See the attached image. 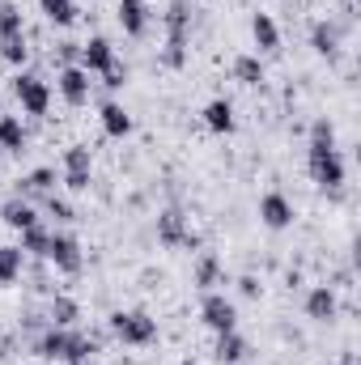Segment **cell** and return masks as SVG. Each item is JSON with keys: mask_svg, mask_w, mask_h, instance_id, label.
I'll list each match as a JSON object with an SVG mask.
<instances>
[{"mask_svg": "<svg viewBox=\"0 0 361 365\" xmlns=\"http://www.w3.org/2000/svg\"><path fill=\"white\" fill-rule=\"evenodd\" d=\"M306 166H310V179L323 191H340L345 187V158L336 153V128L327 119H315V128H310Z\"/></svg>", "mask_w": 361, "mask_h": 365, "instance_id": "6da1fadb", "label": "cell"}, {"mask_svg": "<svg viewBox=\"0 0 361 365\" xmlns=\"http://www.w3.org/2000/svg\"><path fill=\"white\" fill-rule=\"evenodd\" d=\"M34 353H39L43 361H68L73 365V361H90V353H98V340L73 331V327H47V331L39 336Z\"/></svg>", "mask_w": 361, "mask_h": 365, "instance_id": "7a4b0ae2", "label": "cell"}, {"mask_svg": "<svg viewBox=\"0 0 361 365\" xmlns=\"http://www.w3.org/2000/svg\"><path fill=\"white\" fill-rule=\"evenodd\" d=\"M111 336H115L119 344L141 349V344H153V340H158V323H153L145 310H115V314H111Z\"/></svg>", "mask_w": 361, "mask_h": 365, "instance_id": "3957f363", "label": "cell"}, {"mask_svg": "<svg viewBox=\"0 0 361 365\" xmlns=\"http://www.w3.org/2000/svg\"><path fill=\"white\" fill-rule=\"evenodd\" d=\"M187 26H191V4L171 0V9H166V56H162L171 68H183V60H187Z\"/></svg>", "mask_w": 361, "mask_h": 365, "instance_id": "277c9868", "label": "cell"}, {"mask_svg": "<svg viewBox=\"0 0 361 365\" xmlns=\"http://www.w3.org/2000/svg\"><path fill=\"white\" fill-rule=\"evenodd\" d=\"M200 319H204V327H213L217 336L238 327V310H234V302H230L225 293H204V302H200Z\"/></svg>", "mask_w": 361, "mask_h": 365, "instance_id": "5b68a950", "label": "cell"}, {"mask_svg": "<svg viewBox=\"0 0 361 365\" xmlns=\"http://www.w3.org/2000/svg\"><path fill=\"white\" fill-rule=\"evenodd\" d=\"M13 93H17V102H21L26 115H47V106H51V90L39 77H30V73L13 77Z\"/></svg>", "mask_w": 361, "mask_h": 365, "instance_id": "8992f818", "label": "cell"}, {"mask_svg": "<svg viewBox=\"0 0 361 365\" xmlns=\"http://www.w3.org/2000/svg\"><path fill=\"white\" fill-rule=\"evenodd\" d=\"M90 170H93L90 149H86V145H73V149L64 153V187H68V191H90Z\"/></svg>", "mask_w": 361, "mask_h": 365, "instance_id": "52a82bcc", "label": "cell"}, {"mask_svg": "<svg viewBox=\"0 0 361 365\" xmlns=\"http://www.w3.org/2000/svg\"><path fill=\"white\" fill-rule=\"evenodd\" d=\"M158 238L166 242V247H187V251H200V238L183 225V217L175 208H166L162 217H158Z\"/></svg>", "mask_w": 361, "mask_h": 365, "instance_id": "ba28073f", "label": "cell"}, {"mask_svg": "<svg viewBox=\"0 0 361 365\" xmlns=\"http://www.w3.org/2000/svg\"><path fill=\"white\" fill-rule=\"evenodd\" d=\"M47 259H51L60 272L77 276L81 272V247H77V238H68V234H51V242H47Z\"/></svg>", "mask_w": 361, "mask_h": 365, "instance_id": "9c48e42d", "label": "cell"}, {"mask_svg": "<svg viewBox=\"0 0 361 365\" xmlns=\"http://www.w3.org/2000/svg\"><path fill=\"white\" fill-rule=\"evenodd\" d=\"M90 86L93 81L81 64H64V68H60V93H64L68 106H86V102H90Z\"/></svg>", "mask_w": 361, "mask_h": 365, "instance_id": "30bf717a", "label": "cell"}, {"mask_svg": "<svg viewBox=\"0 0 361 365\" xmlns=\"http://www.w3.org/2000/svg\"><path fill=\"white\" fill-rule=\"evenodd\" d=\"M260 221H264L268 230H289V225H293V204H289L280 191H268V195L260 200Z\"/></svg>", "mask_w": 361, "mask_h": 365, "instance_id": "8fae6325", "label": "cell"}, {"mask_svg": "<svg viewBox=\"0 0 361 365\" xmlns=\"http://www.w3.org/2000/svg\"><path fill=\"white\" fill-rule=\"evenodd\" d=\"M111 60H115V47H111V38H102V34H93L90 43L81 47V68L86 73H106L111 68Z\"/></svg>", "mask_w": 361, "mask_h": 365, "instance_id": "7c38bea8", "label": "cell"}, {"mask_svg": "<svg viewBox=\"0 0 361 365\" xmlns=\"http://www.w3.org/2000/svg\"><path fill=\"white\" fill-rule=\"evenodd\" d=\"M0 221L9 225V230H30V225H39V212L30 208V200H21V195H13V200H4V208H0Z\"/></svg>", "mask_w": 361, "mask_h": 365, "instance_id": "4fadbf2b", "label": "cell"}, {"mask_svg": "<svg viewBox=\"0 0 361 365\" xmlns=\"http://www.w3.org/2000/svg\"><path fill=\"white\" fill-rule=\"evenodd\" d=\"M119 26H123V34H145V26H149V4L145 0H119Z\"/></svg>", "mask_w": 361, "mask_h": 365, "instance_id": "5bb4252c", "label": "cell"}, {"mask_svg": "<svg viewBox=\"0 0 361 365\" xmlns=\"http://www.w3.org/2000/svg\"><path fill=\"white\" fill-rule=\"evenodd\" d=\"M306 314H310L315 323H332V319H336V293H332L327 284H315L310 297H306Z\"/></svg>", "mask_w": 361, "mask_h": 365, "instance_id": "9a60e30c", "label": "cell"}, {"mask_svg": "<svg viewBox=\"0 0 361 365\" xmlns=\"http://www.w3.org/2000/svg\"><path fill=\"white\" fill-rule=\"evenodd\" d=\"M251 38H255V47L260 51H280V30H276V21H272L268 13H255L251 17Z\"/></svg>", "mask_w": 361, "mask_h": 365, "instance_id": "2e32d148", "label": "cell"}, {"mask_svg": "<svg viewBox=\"0 0 361 365\" xmlns=\"http://www.w3.org/2000/svg\"><path fill=\"white\" fill-rule=\"evenodd\" d=\"M213 357H217L221 365H238L243 357H247V340L238 336V327H234V331H221V336H217V349H213Z\"/></svg>", "mask_w": 361, "mask_h": 365, "instance_id": "e0dca14e", "label": "cell"}, {"mask_svg": "<svg viewBox=\"0 0 361 365\" xmlns=\"http://www.w3.org/2000/svg\"><path fill=\"white\" fill-rule=\"evenodd\" d=\"M0 153H26V128L17 115H0Z\"/></svg>", "mask_w": 361, "mask_h": 365, "instance_id": "ac0fdd59", "label": "cell"}, {"mask_svg": "<svg viewBox=\"0 0 361 365\" xmlns=\"http://www.w3.org/2000/svg\"><path fill=\"white\" fill-rule=\"evenodd\" d=\"M204 123H208V132H234V106L225 98H213L204 106Z\"/></svg>", "mask_w": 361, "mask_h": 365, "instance_id": "d6986e66", "label": "cell"}, {"mask_svg": "<svg viewBox=\"0 0 361 365\" xmlns=\"http://www.w3.org/2000/svg\"><path fill=\"white\" fill-rule=\"evenodd\" d=\"M47 319H51V327H73V323L81 319V306H77L73 297L56 293V297H51V306H47Z\"/></svg>", "mask_w": 361, "mask_h": 365, "instance_id": "ffe728a7", "label": "cell"}, {"mask_svg": "<svg viewBox=\"0 0 361 365\" xmlns=\"http://www.w3.org/2000/svg\"><path fill=\"white\" fill-rule=\"evenodd\" d=\"M102 132H106V136H128V132H132V115H128L119 102H106V106H102Z\"/></svg>", "mask_w": 361, "mask_h": 365, "instance_id": "44dd1931", "label": "cell"}, {"mask_svg": "<svg viewBox=\"0 0 361 365\" xmlns=\"http://www.w3.org/2000/svg\"><path fill=\"white\" fill-rule=\"evenodd\" d=\"M51 182H56V170L39 166V170H30L26 179L17 182V195H51Z\"/></svg>", "mask_w": 361, "mask_h": 365, "instance_id": "7402d4cb", "label": "cell"}, {"mask_svg": "<svg viewBox=\"0 0 361 365\" xmlns=\"http://www.w3.org/2000/svg\"><path fill=\"white\" fill-rule=\"evenodd\" d=\"M336 43H340V30L332 26V21H315V30H310V47L319 51V56H336Z\"/></svg>", "mask_w": 361, "mask_h": 365, "instance_id": "603a6c76", "label": "cell"}, {"mask_svg": "<svg viewBox=\"0 0 361 365\" xmlns=\"http://www.w3.org/2000/svg\"><path fill=\"white\" fill-rule=\"evenodd\" d=\"M221 280V264H217V255L213 251H204L200 255V264H195V284L204 289V293H213V284Z\"/></svg>", "mask_w": 361, "mask_h": 365, "instance_id": "cb8c5ba5", "label": "cell"}, {"mask_svg": "<svg viewBox=\"0 0 361 365\" xmlns=\"http://www.w3.org/2000/svg\"><path fill=\"white\" fill-rule=\"evenodd\" d=\"M234 77H238L243 86H260V81H264V64H260V56H238V60H234Z\"/></svg>", "mask_w": 361, "mask_h": 365, "instance_id": "d4e9b609", "label": "cell"}, {"mask_svg": "<svg viewBox=\"0 0 361 365\" xmlns=\"http://www.w3.org/2000/svg\"><path fill=\"white\" fill-rule=\"evenodd\" d=\"M47 242H51L47 230H39V225L21 230V255H39V259H47Z\"/></svg>", "mask_w": 361, "mask_h": 365, "instance_id": "484cf974", "label": "cell"}, {"mask_svg": "<svg viewBox=\"0 0 361 365\" xmlns=\"http://www.w3.org/2000/svg\"><path fill=\"white\" fill-rule=\"evenodd\" d=\"M39 4H43L47 21H56V26H73L77 21V4L73 0H39Z\"/></svg>", "mask_w": 361, "mask_h": 365, "instance_id": "4316f807", "label": "cell"}, {"mask_svg": "<svg viewBox=\"0 0 361 365\" xmlns=\"http://www.w3.org/2000/svg\"><path fill=\"white\" fill-rule=\"evenodd\" d=\"M21 276V247H0V284H13Z\"/></svg>", "mask_w": 361, "mask_h": 365, "instance_id": "83f0119b", "label": "cell"}, {"mask_svg": "<svg viewBox=\"0 0 361 365\" xmlns=\"http://www.w3.org/2000/svg\"><path fill=\"white\" fill-rule=\"evenodd\" d=\"M0 60H4V64H26V60H30V47H26V34H13V38H0Z\"/></svg>", "mask_w": 361, "mask_h": 365, "instance_id": "f1b7e54d", "label": "cell"}, {"mask_svg": "<svg viewBox=\"0 0 361 365\" xmlns=\"http://www.w3.org/2000/svg\"><path fill=\"white\" fill-rule=\"evenodd\" d=\"M13 34H26L21 30V13H17V4L0 0V38H13Z\"/></svg>", "mask_w": 361, "mask_h": 365, "instance_id": "f546056e", "label": "cell"}, {"mask_svg": "<svg viewBox=\"0 0 361 365\" xmlns=\"http://www.w3.org/2000/svg\"><path fill=\"white\" fill-rule=\"evenodd\" d=\"M43 204H47V212H51L56 221H77V212H73V204H68V200H56V195H47Z\"/></svg>", "mask_w": 361, "mask_h": 365, "instance_id": "4dcf8cb0", "label": "cell"}, {"mask_svg": "<svg viewBox=\"0 0 361 365\" xmlns=\"http://www.w3.org/2000/svg\"><path fill=\"white\" fill-rule=\"evenodd\" d=\"M123 81H128V68H123L119 60H111V68L102 73V86H106V90H119Z\"/></svg>", "mask_w": 361, "mask_h": 365, "instance_id": "1f68e13d", "label": "cell"}, {"mask_svg": "<svg viewBox=\"0 0 361 365\" xmlns=\"http://www.w3.org/2000/svg\"><path fill=\"white\" fill-rule=\"evenodd\" d=\"M238 289H243L247 297H260V293H264V284H260L255 276H243V280H238Z\"/></svg>", "mask_w": 361, "mask_h": 365, "instance_id": "d6a6232c", "label": "cell"}, {"mask_svg": "<svg viewBox=\"0 0 361 365\" xmlns=\"http://www.w3.org/2000/svg\"><path fill=\"white\" fill-rule=\"evenodd\" d=\"M340 365H357V353H345V357H340Z\"/></svg>", "mask_w": 361, "mask_h": 365, "instance_id": "836d02e7", "label": "cell"}]
</instances>
